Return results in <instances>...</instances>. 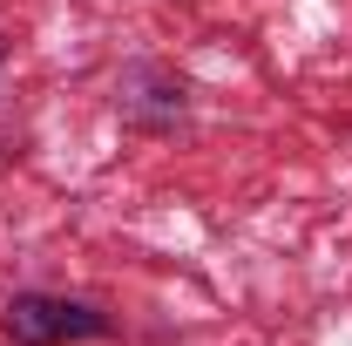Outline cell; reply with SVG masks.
I'll list each match as a JSON object with an SVG mask.
<instances>
[{"instance_id": "6da1fadb", "label": "cell", "mask_w": 352, "mask_h": 346, "mask_svg": "<svg viewBox=\"0 0 352 346\" xmlns=\"http://www.w3.org/2000/svg\"><path fill=\"white\" fill-rule=\"evenodd\" d=\"M0 333L14 346H68V340H109V312L54 292H14L0 312Z\"/></svg>"}, {"instance_id": "7a4b0ae2", "label": "cell", "mask_w": 352, "mask_h": 346, "mask_svg": "<svg viewBox=\"0 0 352 346\" xmlns=\"http://www.w3.org/2000/svg\"><path fill=\"white\" fill-rule=\"evenodd\" d=\"M0 61H7V34H0Z\"/></svg>"}]
</instances>
